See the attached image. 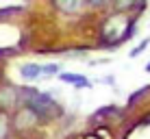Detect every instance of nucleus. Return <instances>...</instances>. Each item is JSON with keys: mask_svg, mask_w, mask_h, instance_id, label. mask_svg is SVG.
Returning a JSON list of instances; mask_svg holds the SVG:
<instances>
[{"mask_svg": "<svg viewBox=\"0 0 150 139\" xmlns=\"http://www.w3.org/2000/svg\"><path fill=\"white\" fill-rule=\"evenodd\" d=\"M131 33H133V18L126 13H113L102 24V42L107 46H117L131 39Z\"/></svg>", "mask_w": 150, "mask_h": 139, "instance_id": "f257e3e1", "label": "nucleus"}, {"mask_svg": "<svg viewBox=\"0 0 150 139\" xmlns=\"http://www.w3.org/2000/svg\"><path fill=\"white\" fill-rule=\"evenodd\" d=\"M20 100V91L15 87H2L0 89V107H13Z\"/></svg>", "mask_w": 150, "mask_h": 139, "instance_id": "7ed1b4c3", "label": "nucleus"}, {"mask_svg": "<svg viewBox=\"0 0 150 139\" xmlns=\"http://www.w3.org/2000/svg\"><path fill=\"white\" fill-rule=\"evenodd\" d=\"M146 72H150V61H148V65H146Z\"/></svg>", "mask_w": 150, "mask_h": 139, "instance_id": "9d476101", "label": "nucleus"}, {"mask_svg": "<svg viewBox=\"0 0 150 139\" xmlns=\"http://www.w3.org/2000/svg\"><path fill=\"white\" fill-rule=\"evenodd\" d=\"M61 80H63V83H72V85L76 87V89H85V87H91V83L85 78V76H81V74H70V72L61 74Z\"/></svg>", "mask_w": 150, "mask_h": 139, "instance_id": "39448f33", "label": "nucleus"}, {"mask_svg": "<svg viewBox=\"0 0 150 139\" xmlns=\"http://www.w3.org/2000/svg\"><path fill=\"white\" fill-rule=\"evenodd\" d=\"M57 9H61V11H76V9L83 7V2H79V0H72V2H54Z\"/></svg>", "mask_w": 150, "mask_h": 139, "instance_id": "0eeeda50", "label": "nucleus"}, {"mask_svg": "<svg viewBox=\"0 0 150 139\" xmlns=\"http://www.w3.org/2000/svg\"><path fill=\"white\" fill-rule=\"evenodd\" d=\"M37 122H39V117L28 107H22V109L15 113V128L18 131H30V128L37 126Z\"/></svg>", "mask_w": 150, "mask_h": 139, "instance_id": "f03ea898", "label": "nucleus"}, {"mask_svg": "<svg viewBox=\"0 0 150 139\" xmlns=\"http://www.w3.org/2000/svg\"><path fill=\"white\" fill-rule=\"evenodd\" d=\"M150 44V39H144V42L142 44H139V46H135V48H133L131 50V56H133V59H135V56H139V54H142L144 52V48H146V46Z\"/></svg>", "mask_w": 150, "mask_h": 139, "instance_id": "1a4fd4ad", "label": "nucleus"}, {"mask_svg": "<svg viewBox=\"0 0 150 139\" xmlns=\"http://www.w3.org/2000/svg\"><path fill=\"white\" fill-rule=\"evenodd\" d=\"M61 65L59 63H48V65H41V76H54L59 74Z\"/></svg>", "mask_w": 150, "mask_h": 139, "instance_id": "6e6552de", "label": "nucleus"}, {"mask_svg": "<svg viewBox=\"0 0 150 139\" xmlns=\"http://www.w3.org/2000/svg\"><path fill=\"white\" fill-rule=\"evenodd\" d=\"M20 76H22L24 80H37L41 78V65L37 63H26L20 68Z\"/></svg>", "mask_w": 150, "mask_h": 139, "instance_id": "20e7f679", "label": "nucleus"}, {"mask_svg": "<svg viewBox=\"0 0 150 139\" xmlns=\"http://www.w3.org/2000/svg\"><path fill=\"white\" fill-rule=\"evenodd\" d=\"M9 137V115L4 111H0V139Z\"/></svg>", "mask_w": 150, "mask_h": 139, "instance_id": "423d86ee", "label": "nucleus"}]
</instances>
